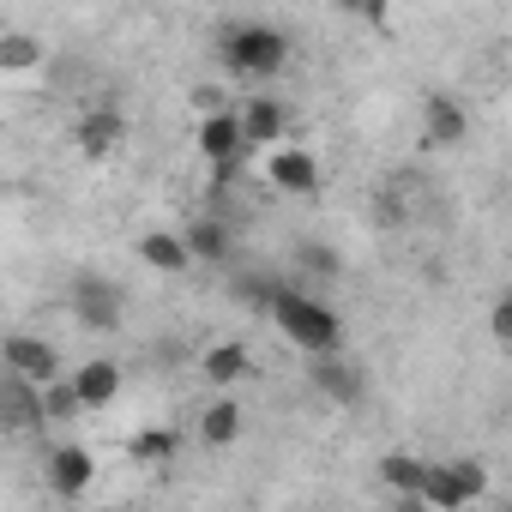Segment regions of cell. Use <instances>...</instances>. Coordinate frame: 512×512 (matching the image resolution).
<instances>
[{
	"instance_id": "603a6c76",
	"label": "cell",
	"mask_w": 512,
	"mask_h": 512,
	"mask_svg": "<svg viewBox=\"0 0 512 512\" xmlns=\"http://www.w3.org/2000/svg\"><path fill=\"white\" fill-rule=\"evenodd\" d=\"M43 404H49V422H73V416H85V404H79L73 380H55V386H43Z\"/></svg>"
},
{
	"instance_id": "7402d4cb",
	"label": "cell",
	"mask_w": 512,
	"mask_h": 512,
	"mask_svg": "<svg viewBox=\"0 0 512 512\" xmlns=\"http://www.w3.org/2000/svg\"><path fill=\"white\" fill-rule=\"evenodd\" d=\"M296 266H302L308 278L332 284V278H344V253H338V247H326V241H296Z\"/></svg>"
},
{
	"instance_id": "8992f818",
	"label": "cell",
	"mask_w": 512,
	"mask_h": 512,
	"mask_svg": "<svg viewBox=\"0 0 512 512\" xmlns=\"http://www.w3.org/2000/svg\"><path fill=\"white\" fill-rule=\"evenodd\" d=\"M7 374L31 380V386H55L61 380V356L49 338H31V332H13L7 338Z\"/></svg>"
},
{
	"instance_id": "83f0119b",
	"label": "cell",
	"mask_w": 512,
	"mask_h": 512,
	"mask_svg": "<svg viewBox=\"0 0 512 512\" xmlns=\"http://www.w3.org/2000/svg\"><path fill=\"white\" fill-rule=\"evenodd\" d=\"M398 512H434V506H428L422 494H410V500H398Z\"/></svg>"
},
{
	"instance_id": "7a4b0ae2",
	"label": "cell",
	"mask_w": 512,
	"mask_h": 512,
	"mask_svg": "<svg viewBox=\"0 0 512 512\" xmlns=\"http://www.w3.org/2000/svg\"><path fill=\"white\" fill-rule=\"evenodd\" d=\"M223 67L235 79H278L290 67V37L266 19H247L223 31Z\"/></svg>"
},
{
	"instance_id": "44dd1931",
	"label": "cell",
	"mask_w": 512,
	"mask_h": 512,
	"mask_svg": "<svg viewBox=\"0 0 512 512\" xmlns=\"http://www.w3.org/2000/svg\"><path fill=\"white\" fill-rule=\"evenodd\" d=\"M422 500H428L434 512H464V506H470V500H464V488H458V476H452V464H428Z\"/></svg>"
},
{
	"instance_id": "7c38bea8",
	"label": "cell",
	"mask_w": 512,
	"mask_h": 512,
	"mask_svg": "<svg viewBox=\"0 0 512 512\" xmlns=\"http://www.w3.org/2000/svg\"><path fill=\"white\" fill-rule=\"evenodd\" d=\"M139 260H145L151 272H163V278H181V272L193 266V247H187L181 229H145V235H139Z\"/></svg>"
},
{
	"instance_id": "5bb4252c",
	"label": "cell",
	"mask_w": 512,
	"mask_h": 512,
	"mask_svg": "<svg viewBox=\"0 0 512 512\" xmlns=\"http://www.w3.org/2000/svg\"><path fill=\"white\" fill-rule=\"evenodd\" d=\"M73 392H79V404H85V410L115 404V392H121V362H109V356L79 362V368H73Z\"/></svg>"
},
{
	"instance_id": "8fae6325",
	"label": "cell",
	"mask_w": 512,
	"mask_h": 512,
	"mask_svg": "<svg viewBox=\"0 0 512 512\" xmlns=\"http://www.w3.org/2000/svg\"><path fill=\"white\" fill-rule=\"evenodd\" d=\"M284 133H290V109L278 97H241V139H247V151L253 145H278L284 151Z\"/></svg>"
},
{
	"instance_id": "ffe728a7",
	"label": "cell",
	"mask_w": 512,
	"mask_h": 512,
	"mask_svg": "<svg viewBox=\"0 0 512 512\" xmlns=\"http://www.w3.org/2000/svg\"><path fill=\"white\" fill-rule=\"evenodd\" d=\"M43 67V43L31 31H0V73H31Z\"/></svg>"
},
{
	"instance_id": "4316f807",
	"label": "cell",
	"mask_w": 512,
	"mask_h": 512,
	"mask_svg": "<svg viewBox=\"0 0 512 512\" xmlns=\"http://www.w3.org/2000/svg\"><path fill=\"white\" fill-rule=\"evenodd\" d=\"M374 217H380V223H404V199H398L392 187H380V193H374Z\"/></svg>"
},
{
	"instance_id": "277c9868",
	"label": "cell",
	"mask_w": 512,
	"mask_h": 512,
	"mask_svg": "<svg viewBox=\"0 0 512 512\" xmlns=\"http://www.w3.org/2000/svg\"><path fill=\"white\" fill-rule=\"evenodd\" d=\"M308 386H314L326 404H338V410H356V404L368 398V374H362L350 356H314V362H308Z\"/></svg>"
},
{
	"instance_id": "5b68a950",
	"label": "cell",
	"mask_w": 512,
	"mask_h": 512,
	"mask_svg": "<svg viewBox=\"0 0 512 512\" xmlns=\"http://www.w3.org/2000/svg\"><path fill=\"white\" fill-rule=\"evenodd\" d=\"M121 139H127V115H121L115 103H91V109L79 115V127H73V145H79V157H91V163L115 157Z\"/></svg>"
},
{
	"instance_id": "52a82bcc",
	"label": "cell",
	"mask_w": 512,
	"mask_h": 512,
	"mask_svg": "<svg viewBox=\"0 0 512 512\" xmlns=\"http://www.w3.org/2000/svg\"><path fill=\"white\" fill-rule=\"evenodd\" d=\"M464 133H470V115H464V103L452 97V91H428L422 97V145H464Z\"/></svg>"
},
{
	"instance_id": "6da1fadb",
	"label": "cell",
	"mask_w": 512,
	"mask_h": 512,
	"mask_svg": "<svg viewBox=\"0 0 512 512\" xmlns=\"http://www.w3.org/2000/svg\"><path fill=\"white\" fill-rule=\"evenodd\" d=\"M272 320L284 326V338H290L296 350H308V362H314V356H344V320H338L320 296L284 284L278 302H272Z\"/></svg>"
},
{
	"instance_id": "2e32d148",
	"label": "cell",
	"mask_w": 512,
	"mask_h": 512,
	"mask_svg": "<svg viewBox=\"0 0 512 512\" xmlns=\"http://www.w3.org/2000/svg\"><path fill=\"white\" fill-rule=\"evenodd\" d=\"M247 368H253V356H247L241 338H217V344L199 356V374H205L211 386H235V380H247Z\"/></svg>"
},
{
	"instance_id": "ba28073f",
	"label": "cell",
	"mask_w": 512,
	"mask_h": 512,
	"mask_svg": "<svg viewBox=\"0 0 512 512\" xmlns=\"http://www.w3.org/2000/svg\"><path fill=\"white\" fill-rule=\"evenodd\" d=\"M193 151H199L211 169H223V163H241V157H247V139H241V109L199 121V133H193Z\"/></svg>"
},
{
	"instance_id": "3957f363",
	"label": "cell",
	"mask_w": 512,
	"mask_h": 512,
	"mask_svg": "<svg viewBox=\"0 0 512 512\" xmlns=\"http://www.w3.org/2000/svg\"><path fill=\"white\" fill-rule=\"evenodd\" d=\"M67 308H73V320H79L85 332H97V338L121 332V320H127V296H121L115 278H73Z\"/></svg>"
},
{
	"instance_id": "ac0fdd59",
	"label": "cell",
	"mask_w": 512,
	"mask_h": 512,
	"mask_svg": "<svg viewBox=\"0 0 512 512\" xmlns=\"http://www.w3.org/2000/svg\"><path fill=\"white\" fill-rule=\"evenodd\" d=\"M380 482H386L398 500H410V494H422V482H428V458H416V452H386V458H380Z\"/></svg>"
},
{
	"instance_id": "30bf717a",
	"label": "cell",
	"mask_w": 512,
	"mask_h": 512,
	"mask_svg": "<svg viewBox=\"0 0 512 512\" xmlns=\"http://www.w3.org/2000/svg\"><path fill=\"white\" fill-rule=\"evenodd\" d=\"M0 410H7V428L13 434H43L49 428V404H43V386L7 374V386H0Z\"/></svg>"
},
{
	"instance_id": "9a60e30c",
	"label": "cell",
	"mask_w": 512,
	"mask_h": 512,
	"mask_svg": "<svg viewBox=\"0 0 512 512\" xmlns=\"http://www.w3.org/2000/svg\"><path fill=\"white\" fill-rule=\"evenodd\" d=\"M181 235H187V247H193V260H205V266H223L229 253H235V229H229L223 217H193Z\"/></svg>"
},
{
	"instance_id": "cb8c5ba5",
	"label": "cell",
	"mask_w": 512,
	"mask_h": 512,
	"mask_svg": "<svg viewBox=\"0 0 512 512\" xmlns=\"http://www.w3.org/2000/svg\"><path fill=\"white\" fill-rule=\"evenodd\" d=\"M452 476H458L464 500H482V494H488V464H482V458H452Z\"/></svg>"
},
{
	"instance_id": "9c48e42d",
	"label": "cell",
	"mask_w": 512,
	"mask_h": 512,
	"mask_svg": "<svg viewBox=\"0 0 512 512\" xmlns=\"http://www.w3.org/2000/svg\"><path fill=\"white\" fill-rule=\"evenodd\" d=\"M43 476H49V488H55L61 500H79V494L97 482V458H91L79 440H67V446H55V452H49Z\"/></svg>"
},
{
	"instance_id": "484cf974",
	"label": "cell",
	"mask_w": 512,
	"mask_h": 512,
	"mask_svg": "<svg viewBox=\"0 0 512 512\" xmlns=\"http://www.w3.org/2000/svg\"><path fill=\"white\" fill-rule=\"evenodd\" d=\"M193 109L211 121V115H229V97H223L217 85H193Z\"/></svg>"
},
{
	"instance_id": "4fadbf2b",
	"label": "cell",
	"mask_w": 512,
	"mask_h": 512,
	"mask_svg": "<svg viewBox=\"0 0 512 512\" xmlns=\"http://www.w3.org/2000/svg\"><path fill=\"white\" fill-rule=\"evenodd\" d=\"M266 175H272V187H278V193H320V163H314L302 145H284V151H272Z\"/></svg>"
},
{
	"instance_id": "d4e9b609",
	"label": "cell",
	"mask_w": 512,
	"mask_h": 512,
	"mask_svg": "<svg viewBox=\"0 0 512 512\" xmlns=\"http://www.w3.org/2000/svg\"><path fill=\"white\" fill-rule=\"evenodd\" d=\"M488 332L500 338V350H512V290L494 302V314H488Z\"/></svg>"
},
{
	"instance_id": "e0dca14e",
	"label": "cell",
	"mask_w": 512,
	"mask_h": 512,
	"mask_svg": "<svg viewBox=\"0 0 512 512\" xmlns=\"http://www.w3.org/2000/svg\"><path fill=\"white\" fill-rule=\"evenodd\" d=\"M199 440L217 446V452L235 446V440H241V404H235V398H211V404L199 410Z\"/></svg>"
},
{
	"instance_id": "d6986e66",
	"label": "cell",
	"mask_w": 512,
	"mask_h": 512,
	"mask_svg": "<svg viewBox=\"0 0 512 512\" xmlns=\"http://www.w3.org/2000/svg\"><path fill=\"white\" fill-rule=\"evenodd\" d=\"M127 452H133L139 464H169V458L181 452V428H163V422H157V428H139V434L127 440Z\"/></svg>"
}]
</instances>
